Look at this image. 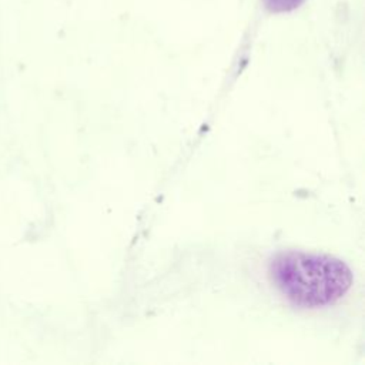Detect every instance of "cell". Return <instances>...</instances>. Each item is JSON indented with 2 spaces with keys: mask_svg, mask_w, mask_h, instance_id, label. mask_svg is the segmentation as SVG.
I'll list each match as a JSON object with an SVG mask.
<instances>
[{
  "mask_svg": "<svg viewBox=\"0 0 365 365\" xmlns=\"http://www.w3.org/2000/svg\"><path fill=\"white\" fill-rule=\"evenodd\" d=\"M269 277L287 299L304 308L339 301L354 279L344 261L307 251L278 252L269 262Z\"/></svg>",
  "mask_w": 365,
  "mask_h": 365,
  "instance_id": "cell-1",
  "label": "cell"
},
{
  "mask_svg": "<svg viewBox=\"0 0 365 365\" xmlns=\"http://www.w3.org/2000/svg\"><path fill=\"white\" fill-rule=\"evenodd\" d=\"M304 0H265L267 7L274 11H287L298 7Z\"/></svg>",
  "mask_w": 365,
  "mask_h": 365,
  "instance_id": "cell-2",
  "label": "cell"
}]
</instances>
